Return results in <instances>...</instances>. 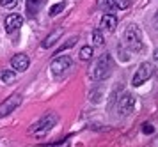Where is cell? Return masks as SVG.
<instances>
[{"label":"cell","mask_w":158,"mask_h":147,"mask_svg":"<svg viewBox=\"0 0 158 147\" xmlns=\"http://www.w3.org/2000/svg\"><path fill=\"white\" fill-rule=\"evenodd\" d=\"M52 147H71V142H69V138H62L60 142L53 144Z\"/></svg>","instance_id":"ffe728a7"},{"label":"cell","mask_w":158,"mask_h":147,"mask_svg":"<svg viewBox=\"0 0 158 147\" xmlns=\"http://www.w3.org/2000/svg\"><path fill=\"white\" fill-rule=\"evenodd\" d=\"M153 73H155V67H153V64L151 62H142L139 66V69H137L135 76H133V87H139V85H142L144 82H148L151 76H153Z\"/></svg>","instance_id":"5b68a950"},{"label":"cell","mask_w":158,"mask_h":147,"mask_svg":"<svg viewBox=\"0 0 158 147\" xmlns=\"http://www.w3.org/2000/svg\"><path fill=\"white\" fill-rule=\"evenodd\" d=\"M112 67H114V60H112V55L110 53H103L100 59H96L94 64L89 67V78L91 80H96V82H101L107 76H110L112 73Z\"/></svg>","instance_id":"6da1fadb"},{"label":"cell","mask_w":158,"mask_h":147,"mask_svg":"<svg viewBox=\"0 0 158 147\" xmlns=\"http://www.w3.org/2000/svg\"><path fill=\"white\" fill-rule=\"evenodd\" d=\"M124 44H126V48L131 50V51H140L144 48L142 46V34H140V30L137 27L135 23H131L126 27L124 30Z\"/></svg>","instance_id":"3957f363"},{"label":"cell","mask_w":158,"mask_h":147,"mask_svg":"<svg viewBox=\"0 0 158 147\" xmlns=\"http://www.w3.org/2000/svg\"><path fill=\"white\" fill-rule=\"evenodd\" d=\"M77 41H78V37L75 35V37H71L69 41H66L64 44H62V46H59V48H57V51H55V53H60V51H64V50L71 48V46H73V44H75V43H77Z\"/></svg>","instance_id":"ac0fdd59"},{"label":"cell","mask_w":158,"mask_h":147,"mask_svg":"<svg viewBox=\"0 0 158 147\" xmlns=\"http://www.w3.org/2000/svg\"><path fill=\"white\" fill-rule=\"evenodd\" d=\"M62 34H64V30H62V28H57V30H53L52 34H48V35H46V39L43 41V48H52V46L60 39V35H62Z\"/></svg>","instance_id":"8fae6325"},{"label":"cell","mask_w":158,"mask_h":147,"mask_svg":"<svg viewBox=\"0 0 158 147\" xmlns=\"http://www.w3.org/2000/svg\"><path fill=\"white\" fill-rule=\"evenodd\" d=\"M57 124V115L55 113H46L43 119H39L36 124H32V128L29 129V133L36 138H41L48 133L50 129H53V126Z\"/></svg>","instance_id":"7a4b0ae2"},{"label":"cell","mask_w":158,"mask_h":147,"mask_svg":"<svg viewBox=\"0 0 158 147\" xmlns=\"http://www.w3.org/2000/svg\"><path fill=\"white\" fill-rule=\"evenodd\" d=\"M11 66L15 67V71H27V67L30 66V59L25 53H18V55H15L13 59H11Z\"/></svg>","instance_id":"9c48e42d"},{"label":"cell","mask_w":158,"mask_h":147,"mask_svg":"<svg viewBox=\"0 0 158 147\" xmlns=\"http://www.w3.org/2000/svg\"><path fill=\"white\" fill-rule=\"evenodd\" d=\"M0 6L6 9H15L18 6V0H0Z\"/></svg>","instance_id":"d6986e66"},{"label":"cell","mask_w":158,"mask_h":147,"mask_svg":"<svg viewBox=\"0 0 158 147\" xmlns=\"http://www.w3.org/2000/svg\"><path fill=\"white\" fill-rule=\"evenodd\" d=\"M22 105V96L20 94H15V96H9L4 103H0V117H6L9 113L16 110L18 106Z\"/></svg>","instance_id":"8992f818"},{"label":"cell","mask_w":158,"mask_h":147,"mask_svg":"<svg viewBox=\"0 0 158 147\" xmlns=\"http://www.w3.org/2000/svg\"><path fill=\"white\" fill-rule=\"evenodd\" d=\"M153 57H155V60H158V48L153 51Z\"/></svg>","instance_id":"603a6c76"},{"label":"cell","mask_w":158,"mask_h":147,"mask_svg":"<svg viewBox=\"0 0 158 147\" xmlns=\"http://www.w3.org/2000/svg\"><path fill=\"white\" fill-rule=\"evenodd\" d=\"M107 4L114 9H128L130 0H107Z\"/></svg>","instance_id":"4fadbf2b"},{"label":"cell","mask_w":158,"mask_h":147,"mask_svg":"<svg viewBox=\"0 0 158 147\" xmlns=\"http://www.w3.org/2000/svg\"><path fill=\"white\" fill-rule=\"evenodd\" d=\"M153 25H155V28L158 30V11H156V14L153 16Z\"/></svg>","instance_id":"7402d4cb"},{"label":"cell","mask_w":158,"mask_h":147,"mask_svg":"<svg viewBox=\"0 0 158 147\" xmlns=\"http://www.w3.org/2000/svg\"><path fill=\"white\" fill-rule=\"evenodd\" d=\"M0 80H2L4 84H11V82H15V71H9V69L0 71Z\"/></svg>","instance_id":"5bb4252c"},{"label":"cell","mask_w":158,"mask_h":147,"mask_svg":"<svg viewBox=\"0 0 158 147\" xmlns=\"http://www.w3.org/2000/svg\"><path fill=\"white\" fill-rule=\"evenodd\" d=\"M73 67V60L71 57H57V59H53L52 60V66H50V71L53 76H62V75H66L68 71Z\"/></svg>","instance_id":"277c9868"},{"label":"cell","mask_w":158,"mask_h":147,"mask_svg":"<svg viewBox=\"0 0 158 147\" xmlns=\"http://www.w3.org/2000/svg\"><path fill=\"white\" fill-rule=\"evenodd\" d=\"M66 7V2H59V4H55V6H52L50 7V16H55V14H59V13H62V9Z\"/></svg>","instance_id":"e0dca14e"},{"label":"cell","mask_w":158,"mask_h":147,"mask_svg":"<svg viewBox=\"0 0 158 147\" xmlns=\"http://www.w3.org/2000/svg\"><path fill=\"white\" fill-rule=\"evenodd\" d=\"M93 43L96 44V46H101V44L105 43V39H103V34H101L98 28H96V30L93 32Z\"/></svg>","instance_id":"2e32d148"},{"label":"cell","mask_w":158,"mask_h":147,"mask_svg":"<svg viewBox=\"0 0 158 147\" xmlns=\"http://www.w3.org/2000/svg\"><path fill=\"white\" fill-rule=\"evenodd\" d=\"M115 27H117V18L114 14H105L101 18V28L107 30V32H114Z\"/></svg>","instance_id":"30bf717a"},{"label":"cell","mask_w":158,"mask_h":147,"mask_svg":"<svg viewBox=\"0 0 158 147\" xmlns=\"http://www.w3.org/2000/svg\"><path fill=\"white\" fill-rule=\"evenodd\" d=\"M133 105H135V98H133V94L124 92L121 98H119L117 110H119V113H121V115H128V113L133 110Z\"/></svg>","instance_id":"52a82bcc"},{"label":"cell","mask_w":158,"mask_h":147,"mask_svg":"<svg viewBox=\"0 0 158 147\" xmlns=\"http://www.w3.org/2000/svg\"><path fill=\"white\" fill-rule=\"evenodd\" d=\"M142 131H144V133H146V135H151V133H153V131H155V128L151 126V124H148V122H146V124H144V126H142Z\"/></svg>","instance_id":"44dd1931"},{"label":"cell","mask_w":158,"mask_h":147,"mask_svg":"<svg viewBox=\"0 0 158 147\" xmlns=\"http://www.w3.org/2000/svg\"><path fill=\"white\" fill-rule=\"evenodd\" d=\"M22 25H23V18L20 14H9L6 18V32L7 34H13L16 30H20Z\"/></svg>","instance_id":"ba28073f"},{"label":"cell","mask_w":158,"mask_h":147,"mask_svg":"<svg viewBox=\"0 0 158 147\" xmlns=\"http://www.w3.org/2000/svg\"><path fill=\"white\" fill-rule=\"evenodd\" d=\"M93 59V48L91 46H84L80 50V60H91Z\"/></svg>","instance_id":"9a60e30c"},{"label":"cell","mask_w":158,"mask_h":147,"mask_svg":"<svg viewBox=\"0 0 158 147\" xmlns=\"http://www.w3.org/2000/svg\"><path fill=\"white\" fill-rule=\"evenodd\" d=\"M43 4V0H27V14L30 18H34L39 11V7Z\"/></svg>","instance_id":"7c38bea8"}]
</instances>
